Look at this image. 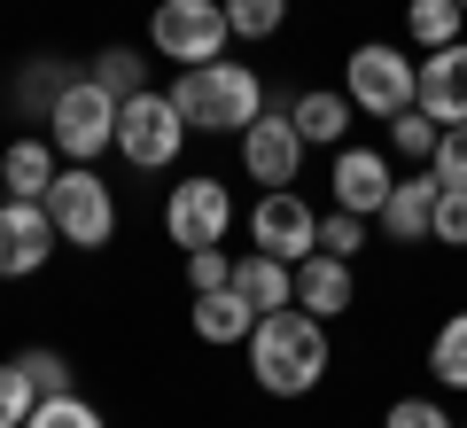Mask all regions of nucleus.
<instances>
[{
	"label": "nucleus",
	"mask_w": 467,
	"mask_h": 428,
	"mask_svg": "<svg viewBox=\"0 0 467 428\" xmlns=\"http://www.w3.org/2000/svg\"><path fill=\"white\" fill-rule=\"evenodd\" d=\"M250 374L265 397H304L327 381V319L288 304V312H265L250 328Z\"/></svg>",
	"instance_id": "obj_1"
},
{
	"label": "nucleus",
	"mask_w": 467,
	"mask_h": 428,
	"mask_svg": "<svg viewBox=\"0 0 467 428\" xmlns=\"http://www.w3.org/2000/svg\"><path fill=\"white\" fill-rule=\"evenodd\" d=\"M171 101H180L187 132H250L265 117V86L250 63H187Z\"/></svg>",
	"instance_id": "obj_2"
},
{
	"label": "nucleus",
	"mask_w": 467,
	"mask_h": 428,
	"mask_svg": "<svg viewBox=\"0 0 467 428\" xmlns=\"http://www.w3.org/2000/svg\"><path fill=\"white\" fill-rule=\"evenodd\" d=\"M180 149H187V117H180V101H171V94L140 86V94L117 101V156H125L133 172L180 164Z\"/></svg>",
	"instance_id": "obj_3"
},
{
	"label": "nucleus",
	"mask_w": 467,
	"mask_h": 428,
	"mask_svg": "<svg viewBox=\"0 0 467 428\" xmlns=\"http://www.w3.org/2000/svg\"><path fill=\"white\" fill-rule=\"evenodd\" d=\"M47 141L63 164H94L101 149H117V94L101 78H70L63 101L47 110Z\"/></svg>",
	"instance_id": "obj_4"
},
{
	"label": "nucleus",
	"mask_w": 467,
	"mask_h": 428,
	"mask_svg": "<svg viewBox=\"0 0 467 428\" xmlns=\"http://www.w3.org/2000/svg\"><path fill=\"white\" fill-rule=\"evenodd\" d=\"M343 94H350V110H367V117H398V110H413V94H420V63H405L389 39H367V47H350V63H343Z\"/></svg>",
	"instance_id": "obj_5"
},
{
	"label": "nucleus",
	"mask_w": 467,
	"mask_h": 428,
	"mask_svg": "<svg viewBox=\"0 0 467 428\" xmlns=\"http://www.w3.org/2000/svg\"><path fill=\"white\" fill-rule=\"evenodd\" d=\"M234 39L226 24V0H156V16H149V47L171 55V63H218V47Z\"/></svg>",
	"instance_id": "obj_6"
},
{
	"label": "nucleus",
	"mask_w": 467,
	"mask_h": 428,
	"mask_svg": "<svg viewBox=\"0 0 467 428\" xmlns=\"http://www.w3.org/2000/svg\"><path fill=\"white\" fill-rule=\"evenodd\" d=\"M39 203H47L55 234H63V242H78V249H101V242L117 234V203H109V187H101L86 164H63V172H55V187H47Z\"/></svg>",
	"instance_id": "obj_7"
},
{
	"label": "nucleus",
	"mask_w": 467,
	"mask_h": 428,
	"mask_svg": "<svg viewBox=\"0 0 467 428\" xmlns=\"http://www.w3.org/2000/svg\"><path fill=\"white\" fill-rule=\"evenodd\" d=\"M226 226H234V195H226V180L195 172V180L171 187V203H164V234H171V249H218V242H226Z\"/></svg>",
	"instance_id": "obj_8"
},
{
	"label": "nucleus",
	"mask_w": 467,
	"mask_h": 428,
	"mask_svg": "<svg viewBox=\"0 0 467 428\" xmlns=\"http://www.w3.org/2000/svg\"><path fill=\"white\" fill-rule=\"evenodd\" d=\"M250 242L281 265H304L319 249V211L296 195V187H265V203L250 211Z\"/></svg>",
	"instance_id": "obj_9"
},
{
	"label": "nucleus",
	"mask_w": 467,
	"mask_h": 428,
	"mask_svg": "<svg viewBox=\"0 0 467 428\" xmlns=\"http://www.w3.org/2000/svg\"><path fill=\"white\" fill-rule=\"evenodd\" d=\"M55 218H47V203H24V195H8L0 203V280H24V273H39V265L55 257Z\"/></svg>",
	"instance_id": "obj_10"
},
{
	"label": "nucleus",
	"mask_w": 467,
	"mask_h": 428,
	"mask_svg": "<svg viewBox=\"0 0 467 428\" xmlns=\"http://www.w3.org/2000/svg\"><path fill=\"white\" fill-rule=\"evenodd\" d=\"M296 164H304V132L288 110H265L250 132H242V172L257 187H296Z\"/></svg>",
	"instance_id": "obj_11"
},
{
	"label": "nucleus",
	"mask_w": 467,
	"mask_h": 428,
	"mask_svg": "<svg viewBox=\"0 0 467 428\" xmlns=\"http://www.w3.org/2000/svg\"><path fill=\"white\" fill-rule=\"evenodd\" d=\"M327 187H335V211L382 218V203H389V187H398V172H389V156H382V149H335Z\"/></svg>",
	"instance_id": "obj_12"
},
{
	"label": "nucleus",
	"mask_w": 467,
	"mask_h": 428,
	"mask_svg": "<svg viewBox=\"0 0 467 428\" xmlns=\"http://www.w3.org/2000/svg\"><path fill=\"white\" fill-rule=\"evenodd\" d=\"M413 101L436 125H467V39H451V47H436L429 63H420V94Z\"/></svg>",
	"instance_id": "obj_13"
},
{
	"label": "nucleus",
	"mask_w": 467,
	"mask_h": 428,
	"mask_svg": "<svg viewBox=\"0 0 467 428\" xmlns=\"http://www.w3.org/2000/svg\"><path fill=\"white\" fill-rule=\"evenodd\" d=\"M436 195H444V180H436V172H405V180L389 187V203H382L389 242H429V226H436Z\"/></svg>",
	"instance_id": "obj_14"
},
{
	"label": "nucleus",
	"mask_w": 467,
	"mask_h": 428,
	"mask_svg": "<svg viewBox=\"0 0 467 428\" xmlns=\"http://www.w3.org/2000/svg\"><path fill=\"white\" fill-rule=\"evenodd\" d=\"M350 297H358V280H350V257H327V249H312V257L296 265V304L319 319L350 312Z\"/></svg>",
	"instance_id": "obj_15"
},
{
	"label": "nucleus",
	"mask_w": 467,
	"mask_h": 428,
	"mask_svg": "<svg viewBox=\"0 0 467 428\" xmlns=\"http://www.w3.org/2000/svg\"><path fill=\"white\" fill-rule=\"evenodd\" d=\"M234 288L257 304V319H265V312H288V304H296V265H281V257H265V249H250V257L234 265Z\"/></svg>",
	"instance_id": "obj_16"
},
{
	"label": "nucleus",
	"mask_w": 467,
	"mask_h": 428,
	"mask_svg": "<svg viewBox=\"0 0 467 428\" xmlns=\"http://www.w3.org/2000/svg\"><path fill=\"white\" fill-rule=\"evenodd\" d=\"M250 328H257V304L242 297V288H211V297H195V335L202 343H250Z\"/></svg>",
	"instance_id": "obj_17"
},
{
	"label": "nucleus",
	"mask_w": 467,
	"mask_h": 428,
	"mask_svg": "<svg viewBox=\"0 0 467 428\" xmlns=\"http://www.w3.org/2000/svg\"><path fill=\"white\" fill-rule=\"evenodd\" d=\"M0 180H8V195L39 203L55 187V141H8L0 149Z\"/></svg>",
	"instance_id": "obj_18"
},
{
	"label": "nucleus",
	"mask_w": 467,
	"mask_h": 428,
	"mask_svg": "<svg viewBox=\"0 0 467 428\" xmlns=\"http://www.w3.org/2000/svg\"><path fill=\"white\" fill-rule=\"evenodd\" d=\"M296 132H304V149H327V141H343L350 132V94H327V86H319V94H296Z\"/></svg>",
	"instance_id": "obj_19"
},
{
	"label": "nucleus",
	"mask_w": 467,
	"mask_h": 428,
	"mask_svg": "<svg viewBox=\"0 0 467 428\" xmlns=\"http://www.w3.org/2000/svg\"><path fill=\"white\" fill-rule=\"evenodd\" d=\"M460 24H467L460 0H413V8H405V32H413V47H420V55L451 47V39H460Z\"/></svg>",
	"instance_id": "obj_20"
},
{
	"label": "nucleus",
	"mask_w": 467,
	"mask_h": 428,
	"mask_svg": "<svg viewBox=\"0 0 467 428\" xmlns=\"http://www.w3.org/2000/svg\"><path fill=\"white\" fill-rule=\"evenodd\" d=\"M429 374L444 381V390H467V312H451L444 328H436V343H429Z\"/></svg>",
	"instance_id": "obj_21"
},
{
	"label": "nucleus",
	"mask_w": 467,
	"mask_h": 428,
	"mask_svg": "<svg viewBox=\"0 0 467 428\" xmlns=\"http://www.w3.org/2000/svg\"><path fill=\"white\" fill-rule=\"evenodd\" d=\"M436 141H444V125H436V117L420 110V101L389 117V149H398L405 164H429V156H436Z\"/></svg>",
	"instance_id": "obj_22"
},
{
	"label": "nucleus",
	"mask_w": 467,
	"mask_h": 428,
	"mask_svg": "<svg viewBox=\"0 0 467 428\" xmlns=\"http://www.w3.org/2000/svg\"><path fill=\"white\" fill-rule=\"evenodd\" d=\"M70 78H78V63H55V55H39V63L24 70V110L47 125V110L63 101V86H70Z\"/></svg>",
	"instance_id": "obj_23"
},
{
	"label": "nucleus",
	"mask_w": 467,
	"mask_h": 428,
	"mask_svg": "<svg viewBox=\"0 0 467 428\" xmlns=\"http://www.w3.org/2000/svg\"><path fill=\"white\" fill-rule=\"evenodd\" d=\"M226 24L234 39H273L288 24V0H226Z\"/></svg>",
	"instance_id": "obj_24"
},
{
	"label": "nucleus",
	"mask_w": 467,
	"mask_h": 428,
	"mask_svg": "<svg viewBox=\"0 0 467 428\" xmlns=\"http://www.w3.org/2000/svg\"><path fill=\"white\" fill-rule=\"evenodd\" d=\"M94 78L125 101V94H140V86H149V63H140L133 47H101V55H94Z\"/></svg>",
	"instance_id": "obj_25"
},
{
	"label": "nucleus",
	"mask_w": 467,
	"mask_h": 428,
	"mask_svg": "<svg viewBox=\"0 0 467 428\" xmlns=\"http://www.w3.org/2000/svg\"><path fill=\"white\" fill-rule=\"evenodd\" d=\"M32 412H39V390H32V374L8 359V366H0V428H24Z\"/></svg>",
	"instance_id": "obj_26"
},
{
	"label": "nucleus",
	"mask_w": 467,
	"mask_h": 428,
	"mask_svg": "<svg viewBox=\"0 0 467 428\" xmlns=\"http://www.w3.org/2000/svg\"><path fill=\"white\" fill-rule=\"evenodd\" d=\"M24 428H101V412L86 405L78 390H63V397H39V412H32Z\"/></svg>",
	"instance_id": "obj_27"
},
{
	"label": "nucleus",
	"mask_w": 467,
	"mask_h": 428,
	"mask_svg": "<svg viewBox=\"0 0 467 428\" xmlns=\"http://www.w3.org/2000/svg\"><path fill=\"white\" fill-rule=\"evenodd\" d=\"M429 242L467 249V187H444V195H436V226H429Z\"/></svg>",
	"instance_id": "obj_28"
},
{
	"label": "nucleus",
	"mask_w": 467,
	"mask_h": 428,
	"mask_svg": "<svg viewBox=\"0 0 467 428\" xmlns=\"http://www.w3.org/2000/svg\"><path fill=\"white\" fill-rule=\"evenodd\" d=\"M319 249H327V257L367 249V218H358V211H327V218H319Z\"/></svg>",
	"instance_id": "obj_29"
},
{
	"label": "nucleus",
	"mask_w": 467,
	"mask_h": 428,
	"mask_svg": "<svg viewBox=\"0 0 467 428\" xmlns=\"http://www.w3.org/2000/svg\"><path fill=\"white\" fill-rule=\"evenodd\" d=\"M429 172H436L444 187H467V125H444V141H436Z\"/></svg>",
	"instance_id": "obj_30"
},
{
	"label": "nucleus",
	"mask_w": 467,
	"mask_h": 428,
	"mask_svg": "<svg viewBox=\"0 0 467 428\" xmlns=\"http://www.w3.org/2000/svg\"><path fill=\"white\" fill-rule=\"evenodd\" d=\"M226 280H234V257H226V249H187V288H195V297L226 288Z\"/></svg>",
	"instance_id": "obj_31"
},
{
	"label": "nucleus",
	"mask_w": 467,
	"mask_h": 428,
	"mask_svg": "<svg viewBox=\"0 0 467 428\" xmlns=\"http://www.w3.org/2000/svg\"><path fill=\"white\" fill-rule=\"evenodd\" d=\"M16 366L32 374V390H39V397H63V390H70V366H63V350H24Z\"/></svg>",
	"instance_id": "obj_32"
},
{
	"label": "nucleus",
	"mask_w": 467,
	"mask_h": 428,
	"mask_svg": "<svg viewBox=\"0 0 467 428\" xmlns=\"http://www.w3.org/2000/svg\"><path fill=\"white\" fill-rule=\"evenodd\" d=\"M382 428H451V412L436 405V397H398V405L382 412Z\"/></svg>",
	"instance_id": "obj_33"
},
{
	"label": "nucleus",
	"mask_w": 467,
	"mask_h": 428,
	"mask_svg": "<svg viewBox=\"0 0 467 428\" xmlns=\"http://www.w3.org/2000/svg\"><path fill=\"white\" fill-rule=\"evenodd\" d=\"M460 8H467V0H460Z\"/></svg>",
	"instance_id": "obj_34"
}]
</instances>
